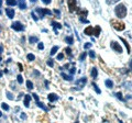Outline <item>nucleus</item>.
Returning <instances> with one entry per match:
<instances>
[{
	"mask_svg": "<svg viewBox=\"0 0 132 123\" xmlns=\"http://www.w3.org/2000/svg\"><path fill=\"white\" fill-rule=\"evenodd\" d=\"M105 84H106V86H107L108 88H112V87H113V83H112V81H111L110 79H107V80L105 81Z\"/></svg>",
	"mask_w": 132,
	"mask_h": 123,
	"instance_id": "obj_16",
	"label": "nucleus"
},
{
	"mask_svg": "<svg viewBox=\"0 0 132 123\" xmlns=\"http://www.w3.org/2000/svg\"><path fill=\"white\" fill-rule=\"evenodd\" d=\"M30 100H31V96L30 95H26V98H24V106H26L27 108L30 106V104H29V103H30Z\"/></svg>",
	"mask_w": 132,
	"mask_h": 123,
	"instance_id": "obj_12",
	"label": "nucleus"
},
{
	"mask_svg": "<svg viewBox=\"0 0 132 123\" xmlns=\"http://www.w3.org/2000/svg\"><path fill=\"white\" fill-rule=\"evenodd\" d=\"M39 48H40V50H43V48H44V45H43L42 43H39Z\"/></svg>",
	"mask_w": 132,
	"mask_h": 123,
	"instance_id": "obj_40",
	"label": "nucleus"
},
{
	"mask_svg": "<svg viewBox=\"0 0 132 123\" xmlns=\"http://www.w3.org/2000/svg\"><path fill=\"white\" fill-rule=\"evenodd\" d=\"M27 86H28V88H29V89H32V88H33V84L31 83L30 80H28V81H27Z\"/></svg>",
	"mask_w": 132,
	"mask_h": 123,
	"instance_id": "obj_29",
	"label": "nucleus"
},
{
	"mask_svg": "<svg viewBox=\"0 0 132 123\" xmlns=\"http://www.w3.org/2000/svg\"><path fill=\"white\" fill-rule=\"evenodd\" d=\"M114 12H116V15H117L118 18L122 19L127 15V8L125 7V5H118L114 8Z\"/></svg>",
	"mask_w": 132,
	"mask_h": 123,
	"instance_id": "obj_1",
	"label": "nucleus"
},
{
	"mask_svg": "<svg viewBox=\"0 0 132 123\" xmlns=\"http://www.w3.org/2000/svg\"><path fill=\"white\" fill-rule=\"evenodd\" d=\"M66 41V43H68V44H73V38L72 36H67V38L65 39Z\"/></svg>",
	"mask_w": 132,
	"mask_h": 123,
	"instance_id": "obj_23",
	"label": "nucleus"
},
{
	"mask_svg": "<svg viewBox=\"0 0 132 123\" xmlns=\"http://www.w3.org/2000/svg\"><path fill=\"white\" fill-rule=\"evenodd\" d=\"M47 65H48V66H51V67H53V65H54V64H53V60L52 59H48L47 60Z\"/></svg>",
	"mask_w": 132,
	"mask_h": 123,
	"instance_id": "obj_35",
	"label": "nucleus"
},
{
	"mask_svg": "<svg viewBox=\"0 0 132 123\" xmlns=\"http://www.w3.org/2000/svg\"><path fill=\"white\" fill-rule=\"evenodd\" d=\"M7 96H8V98H9L10 100H12V99H13V97H12V95H11L10 92H7Z\"/></svg>",
	"mask_w": 132,
	"mask_h": 123,
	"instance_id": "obj_39",
	"label": "nucleus"
},
{
	"mask_svg": "<svg viewBox=\"0 0 132 123\" xmlns=\"http://www.w3.org/2000/svg\"><path fill=\"white\" fill-rule=\"evenodd\" d=\"M120 40L122 41V42H123V43H125V45H126V47H127V50H128V53H130V46H129V44H128V42H127V41H126L125 39H122V38H121Z\"/></svg>",
	"mask_w": 132,
	"mask_h": 123,
	"instance_id": "obj_20",
	"label": "nucleus"
},
{
	"mask_svg": "<svg viewBox=\"0 0 132 123\" xmlns=\"http://www.w3.org/2000/svg\"><path fill=\"white\" fill-rule=\"evenodd\" d=\"M90 46H92V43H86V44L84 45V48H89Z\"/></svg>",
	"mask_w": 132,
	"mask_h": 123,
	"instance_id": "obj_36",
	"label": "nucleus"
},
{
	"mask_svg": "<svg viewBox=\"0 0 132 123\" xmlns=\"http://www.w3.org/2000/svg\"><path fill=\"white\" fill-rule=\"evenodd\" d=\"M52 25H53V28H54L55 33H57V30H56V29H61V28H62L61 24H60V23H57V22H52Z\"/></svg>",
	"mask_w": 132,
	"mask_h": 123,
	"instance_id": "obj_14",
	"label": "nucleus"
},
{
	"mask_svg": "<svg viewBox=\"0 0 132 123\" xmlns=\"http://www.w3.org/2000/svg\"><path fill=\"white\" fill-rule=\"evenodd\" d=\"M118 1H120V0H106V2L108 5H113V3H117Z\"/></svg>",
	"mask_w": 132,
	"mask_h": 123,
	"instance_id": "obj_24",
	"label": "nucleus"
},
{
	"mask_svg": "<svg viewBox=\"0 0 132 123\" xmlns=\"http://www.w3.org/2000/svg\"><path fill=\"white\" fill-rule=\"evenodd\" d=\"M26 118H27V117H26V114L22 113V114H21V119H26Z\"/></svg>",
	"mask_w": 132,
	"mask_h": 123,
	"instance_id": "obj_44",
	"label": "nucleus"
},
{
	"mask_svg": "<svg viewBox=\"0 0 132 123\" xmlns=\"http://www.w3.org/2000/svg\"><path fill=\"white\" fill-rule=\"evenodd\" d=\"M1 5H2V0H0V7H1Z\"/></svg>",
	"mask_w": 132,
	"mask_h": 123,
	"instance_id": "obj_48",
	"label": "nucleus"
},
{
	"mask_svg": "<svg viewBox=\"0 0 132 123\" xmlns=\"http://www.w3.org/2000/svg\"><path fill=\"white\" fill-rule=\"evenodd\" d=\"M93 87H94V89H95V90H96V92H97V93H101V90L98 88V86H97L96 84H95V83L93 84Z\"/></svg>",
	"mask_w": 132,
	"mask_h": 123,
	"instance_id": "obj_21",
	"label": "nucleus"
},
{
	"mask_svg": "<svg viewBox=\"0 0 132 123\" xmlns=\"http://www.w3.org/2000/svg\"><path fill=\"white\" fill-rule=\"evenodd\" d=\"M7 5L8 6H15L16 0H7Z\"/></svg>",
	"mask_w": 132,
	"mask_h": 123,
	"instance_id": "obj_18",
	"label": "nucleus"
},
{
	"mask_svg": "<svg viewBox=\"0 0 132 123\" xmlns=\"http://www.w3.org/2000/svg\"><path fill=\"white\" fill-rule=\"evenodd\" d=\"M65 52L67 53V54H68L69 56H72V50H71L69 47H68V48H65Z\"/></svg>",
	"mask_w": 132,
	"mask_h": 123,
	"instance_id": "obj_31",
	"label": "nucleus"
},
{
	"mask_svg": "<svg viewBox=\"0 0 132 123\" xmlns=\"http://www.w3.org/2000/svg\"><path fill=\"white\" fill-rule=\"evenodd\" d=\"M57 51H59V46H54V47H53L52 50H51V55H54Z\"/></svg>",
	"mask_w": 132,
	"mask_h": 123,
	"instance_id": "obj_25",
	"label": "nucleus"
},
{
	"mask_svg": "<svg viewBox=\"0 0 132 123\" xmlns=\"http://www.w3.org/2000/svg\"><path fill=\"white\" fill-rule=\"evenodd\" d=\"M47 99H48V101H51V102H54L55 100H57V99H59V96H57V95H55V93H50V95H48V97H47Z\"/></svg>",
	"mask_w": 132,
	"mask_h": 123,
	"instance_id": "obj_9",
	"label": "nucleus"
},
{
	"mask_svg": "<svg viewBox=\"0 0 132 123\" xmlns=\"http://www.w3.org/2000/svg\"><path fill=\"white\" fill-rule=\"evenodd\" d=\"M0 117H1V112H0Z\"/></svg>",
	"mask_w": 132,
	"mask_h": 123,
	"instance_id": "obj_51",
	"label": "nucleus"
},
{
	"mask_svg": "<svg viewBox=\"0 0 132 123\" xmlns=\"http://www.w3.org/2000/svg\"><path fill=\"white\" fill-rule=\"evenodd\" d=\"M19 5H20V8H21V9H26V8H27L26 2H24L23 0H20V3H19Z\"/></svg>",
	"mask_w": 132,
	"mask_h": 123,
	"instance_id": "obj_22",
	"label": "nucleus"
},
{
	"mask_svg": "<svg viewBox=\"0 0 132 123\" xmlns=\"http://www.w3.org/2000/svg\"><path fill=\"white\" fill-rule=\"evenodd\" d=\"M18 66H19V68H20V71H23V67H22L21 64H18Z\"/></svg>",
	"mask_w": 132,
	"mask_h": 123,
	"instance_id": "obj_43",
	"label": "nucleus"
},
{
	"mask_svg": "<svg viewBox=\"0 0 132 123\" xmlns=\"http://www.w3.org/2000/svg\"><path fill=\"white\" fill-rule=\"evenodd\" d=\"M28 59L29 60H34L35 59V56L33 54H28Z\"/></svg>",
	"mask_w": 132,
	"mask_h": 123,
	"instance_id": "obj_28",
	"label": "nucleus"
},
{
	"mask_svg": "<svg viewBox=\"0 0 132 123\" xmlns=\"http://www.w3.org/2000/svg\"><path fill=\"white\" fill-rule=\"evenodd\" d=\"M110 23H111V25L113 27V29H116L117 31H123V30L126 29L125 23H123V22H120V21H118V20L112 19V20L110 21Z\"/></svg>",
	"mask_w": 132,
	"mask_h": 123,
	"instance_id": "obj_2",
	"label": "nucleus"
},
{
	"mask_svg": "<svg viewBox=\"0 0 132 123\" xmlns=\"http://www.w3.org/2000/svg\"><path fill=\"white\" fill-rule=\"evenodd\" d=\"M42 1L45 3V5H48V3L51 2V0H42Z\"/></svg>",
	"mask_w": 132,
	"mask_h": 123,
	"instance_id": "obj_41",
	"label": "nucleus"
},
{
	"mask_svg": "<svg viewBox=\"0 0 132 123\" xmlns=\"http://www.w3.org/2000/svg\"><path fill=\"white\" fill-rule=\"evenodd\" d=\"M36 104H38V107H40V108H42V109L44 110V111H46V110H47V109H46V107H44V106H43V103H41L40 101L36 102Z\"/></svg>",
	"mask_w": 132,
	"mask_h": 123,
	"instance_id": "obj_26",
	"label": "nucleus"
},
{
	"mask_svg": "<svg viewBox=\"0 0 132 123\" xmlns=\"http://www.w3.org/2000/svg\"><path fill=\"white\" fill-rule=\"evenodd\" d=\"M62 77H63V78L65 79V80H68V81H71L72 79H73V76L71 75V76H68V75H66V74H62Z\"/></svg>",
	"mask_w": 132,
	"mask_h": 123,
	"instance_id": "obj_17",
	"label": "nucleus"
},
{
	"mask_svg": "<svg viewBox=\"0 0 132 123\" xmlns=\"http://www.w3.org/2000/svg\"><path fill=\"white\" fill-rule=\"evenodd\" d=\"M36 12L39 13L40 18H43L44 14H51V11H50L48 9H42V8H36Z\"/></svg>",
	"mask_w": 132,
	"mask_h": 123,
	"instance_id": "obj_3",
	"label": "nucleus"
},
{
	"mask_svg": "<svg viewBox=\"0 0 132 123\" xmlns=\"http://www.w3.org/2000/svg\"><path fill=\"white\" fill-rule=\"evenodd\" d=\"M116 96H117V97H118V98H119V99H120V100H123V98H122L121 92H118V93H117V95H116Z\"/></svg>",
	"mask_w": 132,
	"mask_h": 123,
	"instance_id": "obj_37",
	"label": "nucleus"
},
{
	"mask_svg": "<svg viewBox=\"0 0 132 123\" xmlns=\"http://www.w3.org/2000/svg\"><path fill=\"white\" fill-rule=\"evenodd\" d=\"M23 1H24V0H23Z\"/></svg>",
	"mask_w": 132,
	"mask_h": 123,
	"instance_id": "obj_52",
	"label": "nucleus"
},
{
	"mask_svg": "<svg viewBox=\"0 0 132 123\" xmlns=\"http://www.w3.org/2000/svg\"><path fill=\"white\" fill-rule=\"evenodd\" d=\"M29 41H30V43H35V42H38V41H39V39L36 38V36H30Z\"/></svg>",
	"mask_w": 132,
	"mask_h": 123,
	"instance_id": "obj_19",
	"label": "nucleus"
},
{
	"mask_svg": "<svg viewBox=\"0 0 132 123\" xmlns=\"http://www.w3.org/2000/svg\"><path fill=\"white\" fill-rule=\"evenodd\" d=\"M86 55H87V53H86V52H82L81 54H80V56H79V60H82V59H85Z\"/></svg>",
	"mask_w": 132,
	"mask_h": 123,
	"instance_id": "obj_27",
	"label": "nucleus"
},
{
	"mask_svg": "<svg viewBox=\"0 0 132 123\" xmlns=\"http://www.w3.org/2000/svg\"><path fill=\"white\" fill-rule=\"evenodd\" d=\"M94 35L96 36V38H99V35H100V27H96V29L94 30Z\"/></svg>",
	"mask_w": 132,
	"mask_h": 123,
	"instance_id": "obj_13",
	"label": "nucleus"
},
{
	"mask_svg": "<svg viewBox=\"0 0 132 123\" xmlns=\"http://www.w3.org/2000/svg\"><path fill=\"white\" fill-rule=\"evenodd\" d=\"M1 107H2V109H3V110H9V107H8L7 103H2Z\"/></svg>",
	"mask_w": 132,
	"mask_h": 123,
	"instance_id": "obj_34",
	"label": "nucleus"
},
{
	"mask_svg": "<svg viewBox=\"0 0 132 123\" xmlns=\"http://www.w3.org/2000/svg\"><path fill=\"white\" fill-rule=\"evenodd\" d=\"M31 15H32V18H33V19H34V20H35V21H38V19H39V18H38V17H36L35 12H32V13H31Z\"/></svg>",
	"mask_w": 132,
	"mask_h": 123,
	"instance_id": "obj_33",
	"label": "nucleus"
},
{
	"mask_svg": "<svg viewBox=\"0 0 132 123\" xmlns=\"http://www.w3.org/2000/svg\"><path fill=\"white\" fill-rule=\"evenodd\" d=\"M75 72H76V68H75V67L71 68V71H69V73H71V75H73V74H75Z\"/></svg>",
	"mask_w": 132,
	"mask_h": 123,
	"instance_id": "obj_38",
	"label": "nucleus"
},
{
	"mask_svg": "<svg viewBox=\"0 0 132 123\" xmlns=\"http://www.w3.org/2000/svg\"><path fill=\"white\" fill-rule=\"evenodd\" d=\"M110 46H111V48L112 50H114L116 52H118V53H121L122 52V47L120 46V44L119 43H117V42H111V44H110Z\"/></svg>",
	"mask_w": 132,
	"mask_h": 123,
	"instance_id": "obj_6",
	"label": "nucleus"
},
{
	"mask_svg": "<svg viewBox=\"0 0 132 123\" xmlns=\"http://www.w3.org/2000/svg\"><path fill=\"white\" fill-rule=\"evenodd\" d=\"M94 30H95V29H93V27H87L85 29L84 33L87 34V35H93L94 34Z\"/></svg>",
	"mask_w": 132,
	"mask_h": 123,
	"instance_id": "obj_10",
	"label": "nucleus"
},
{
	"mask_svg": "<svg viewBox=\"0 0 132 123\" xmlns=\"http://www.w3.org/2000/svg\"><path fill=\"white\" fill-rule=\"evenodd\" d=\"M54 12H55L56 14H60V11H59V10H54Z\"/></svg>",
	"mask_w": 132,
	"mask_h": 123,
	"instance_id": "obj_45",
	"label": "nucleus"
},
{
	"mask_svg": "<svg viewBox=\"0 0 132 123\" xmlns=\"http://www.w3.org/2000/svg\"><path fill=\"white\" fill-rule=\"evenodd\" d=\"M89 56L92 57V58H95V56H96V54H95V52H94V51H90V52H89Z\"/></svg>",
	"mask_w": 132,
	"mask_h": 123,
	"instance_id": "obj_32",
	"label": "nucleus"
},
{
	"mask_svg": "<svg viewBox=\"0 0 132 123\" xmlns=\"http://www.w3.org/2000/svg\"><path fill=\"white\" fill-rule=\"evenodd\" d=\"M30 1H31V2H35V1H36V0H30Z\"/></svg>",
	"mask_w": 132,
	"mask_h": 123,
	"instance_id": "obj_49",
	"label": "nucleus"
},
{
	"mask_svg": "<svg viewBox=\"0 0 132 123\" xmlns=\"http://www.w3.org/2000/svg\"><path fill=\"white\" fill-rule=\"evenodd\" d=\"M2 76V72H0V77H1Z\"/></svg>",
	"mask_w": 132,
	"mask_h": 123,
	"instance_id": "obj_50",
	"label": "nucleus"
},
{
	"mask_svg": "<svg viewBox=\"0 0 132 123\" xmlns=\"http://www.w3.org/2000/svg\"><path fill=\"white\" fill-rule=\"evenodd\" d=\"M2 53V46H0V54Z\"/></svg>",
	"mask_w": 132,
	"mask_h": 123,
	"instance_id": "obj_47",
	"label": "nucleus"
},
{
	"mask_svg": "<svg viewBox=\"0 0 132 123\" xmlns=\"http://www.w3.org/2000/svg\"><path fill=\"white\" fill-rule=\"evenodd\" d=\"M67 5L69 12H74L76 10V0H67Z\"/></svg>",
	"mask_w": 132,
	"mask_h": 123,
	"instance_id": "obj_5",
	"label": "nucleus"
},
{
	"mask_svg": "<svg viewBox=\"0 0 132 123\" xmlns=\"http://www.w3.org/2000/svg\"><path fill=\"white\" fill-rule=\"evenodd\" d=\"M88 14V11L87 10H78V15L80 17V19H82V17H84V19L87 17Z\"/></svg>",
	"mask_w": 132,
	"mask_h": 123,
	"instance_id": "obj_11",
	"label": "nucleus"
},
{
	"mask_svg": "<svg viewBox=\"0 0 132 123\" xmlns=\"http://www.w3.org/2000/svg\"><path fill=\"white\" fill-rule=\"evenodd\" d=\"M63 57H64V55L61 53V54H59V56H57V58H59V59H62V58H63Z\"/></svg>",
	"mask_w": 132,
	"mask_h": 123,
	"instance_id": "obj_42",
	"label": "nucleus"
},
{
	"mask_svg": "<svg viewBox=\"0 0 132 123\" xmlns=\"http://www.w3.org/2000/svg\"><path fill=\"white\" fill-rule=\"evenodd\" d=\"M6 13L8 15V18H10V19H12L14 17V10L10 9V8H7V9H6Z\"/></svg>",
	"mask_w": 132,
	"mask_h": 123,
	"instance_id": "obj_8",
	"label": "nucleus"
},
{
	"mask_svg": "<svg viewBox=\"0 0 132 123\" xmlns=\"http://www.w3.org/2000/svg\"><path fill=\"white\" fill-rule=\"evenodd\" d=\"M92 77L93 78H97V76H98V72H97V68H93L92 69Z\"/></svg>",
	"mask_w": 132,
	"mask_h": 123,
	"instance_id": "obj_15",
	"label": "nucleus"
},
{
	"mask_svg": "<svg viewBox=\"0 0 132 123\" xmlns=\"http://www.w3.org/2000/svg\"><path fill=\"white\" fill-rule=\"evenodd\" d=\"M130 67H131V71H132V59L130 60Z\"/></svg>",
	"mask_w": 132,
	"mask_h": 123,
	"instance_id": "obj_46",
	"label": "nucleus"
},
{
	"mask_svg": "<svg viewBox=\"0 0 132 123\" xmlns=\"http://www.w3.org/2000/svg\"><path fill=\"white\" fill-rule=\"evenodd\" d=\"M86 81H87V79H86L85 77H82V78H80L79 80H77L76 81V87H77V89H81L85 86Z\"/></svg>",
	"mask_w": 132,
	"mask_h": 123,
	"instance_id": "obj_7",
	"label": "nucleus"
},
{
	"mask_svg": "<svg viewBox=\"0 0 132 123\" xmlns=\"http://www.w3.org/2000/svg\"><path fill=\"white\" fill-rule=\"evenodd\" d=\"M11 28L13 29V30H15V31H22L23 29H24V27H23V24L22 23H20V22H13L11 24Z\"/></svg>",
	"mask_w": 132,
	"mask_h": 123,
	"instance_id": "obj_4",
	"label": "nucleus"
},
{
	"mask_svg": "<svg viewBox=\"0 0 132 123\" xmlns=\"http://www.w3.org/2000/svg\"><path fill=\"white\" fill-rule=\"evenodd\" d=\"M16 78H18V83H19V84H22V83H23V77H22L21 75H19L18 77H16Z\"/></svg>",
	"mask_w": 132,
	"mask_h": 123,
	"instance_id": "obj_30",
	"label": "nucleus"
}]
</instances>
